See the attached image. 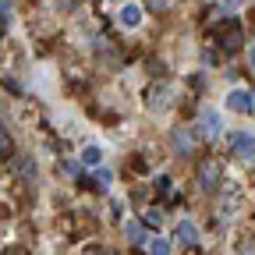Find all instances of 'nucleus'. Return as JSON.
Returning <instances> with one entry per match:
<instances>
[{
    "label": "nucleus",
    "mask_w": 255,
    "mask_h": 255,
    "mask_svg": "<svg viewBox=\"0 0 255 255\" xmlns=\"http://www.w3.org/2000/svg\"><path fill=\"white\" fill-rule=\"evenodd\" d=\"M223 131V121H220V114L213 110V107H206L202 114H199V135L202 138H216Z\"/></svg>",
    "instance_id": "1"
},
{
    "label": "nucleus",
    "mask_w": 255,
    "mask_h": 255,
    "mask_svg": "<svg viewBox=\"0 0 255 255\" xmlns=\"http://www.w3.org/2000/svg\"><path fill=\"white\" fill-rule=\"evenodd\" d=\"M199 188L202 191H216L220 188V167H216V159H202V163H199Z\"/></svg>",
    "instance_id": "2"
},
{
    "label": "nucleus",
    "mask_w": 255,
    "mask_h": 255,
    "mask_svg": "<svg viewBox=\"0 0 255 255\" xmlns=\"http://www.w3.org/2000/svg\"><path fill=\"white\" fill-rule=\"evenodd\" d=\"M231 152H234L238 159H255V135H252V131H238V135L231 138Z\"/></svg>",
    "instance_id": "3"
},
{
    "label": "nucleus",
    "mask_w": 255,
    "mask_h": 255,
    "mask_svg": "<svg viewBox=\"0 0 255 255\" xmlns=\"http://www.w3.org/2000/svg\"><path fill=\"white\" fill-rule=\"evenodd\" d=\"M227 107H231V110H238V114L255 110V96H252V89H234V92L227 96Z\"/></svg>",
    "instance_id": "4"
},
{
    "label": "nucleus",
    "mask_w": 255,
    "mask_h": 255,
    "mask_svg": "<svg viewBox=\"0 0 255 255\" xmlns=\"http://www.w3.org/2000/svg\"><path fill=\"white\" fill-rule=\"evenodd\" d=\"M174 238H177V245H184V248H195V245H199V227H195V223H188V220H181L177 227H174Z\"/></svg>",
    "instance_id": "5"
},
{
    "label": "nucleus",
    "mask_w": 255,
    "mask_h": 255,
    "mask_svg": "<svg viewBox=\"0 0 255 255\" xmlns=\"http://www.w3.org/2000/svg\"><path fill=\"white\" fill-rule=\"evenodd\" d=\"M117 21H121L124 28H138V25H142V7H138V4H121Z\"/></svg>",
    "instance_id": "6"
},
{
    "label": "nucleus",
    "mask_w": 255,
    "mask_h": 255,
    "mask_svg": "<svg viewBox=\"0 0 255 255\" xmlns=\"http://www.w3.org/2000/svg\"><path fill=\"white\" fill-rule=\"evenodd\" d=\"M238 199H241V191H238V188H227V195H223V209H220V220H223V223L238 213Z\"/></svg>",
    "instance_id": "7"
},
{
    "label": "nucleus",
    "mask_w": 255,
    "mask_h": 255,
    "mask_svg": "<svg viewBox=\"0 0 255 255\" xmlns=\"http://www.w3.org/2000/svg\"><path fill=\"white\" fill-rule=\"evenodd\" d=\"M14 177L36 181V159H32V156H18V163H14Z\"/></svg>",
    "instance_id": "8"
},
{
    "label": "nucleus",
    "mask_w": 255,
    "mask_h": 255,
    "mask_svg": "<svg viewBox=\"0 0 255 255\" xmlns=\"http://www.w3.org/2000/svg\"><path fill=\"white\" fill-rule=\"evenodd\" d=\"M167 103H170V89L167 85H159V89L149 92V110H163Z\"/></svg>",
    "instance_id": "9"
},
{
    "label": "nucleus",
    "mask_w": 255,
    "mask_h": 255,
    "mask_svg": "<svg viewBox=\"0 0 255 255\" xmlns=\"http://www.w3.org/2000/svg\"><path fill=\"white\" fill-rule=\"evenodd\" d=\"M82 163H85V167H100V163H103V149H100V145H85V149H82Z\"/></svg>",
    "instance_id": "10"
},
{
    "label": "nucleus",
    "mask_w": 255,
    "mask_h": 255,
    "mask_svg": "<svg viewBox=\"0 0 255 255\" xmlns=\"http://www.w3.org/2000/svg\"><path fill=\"white\" fill-rule=\"evenodd\" d=\"M124 234L131 238V245H145V234H142V223L138 220H124Z\"/></svg>",
    "instance_id": "11"
},
{
    "label": "nucleus",
    "mask_w": 255,
    "mask_h": 255,
    "mask_svg": "<svg viewBox=\"0 0 255 255\" xmlns=\"http://www.w3.org/2000/svg\"><path fill=\"white\" fill-rule=\"evenodd\" d=\"M174 152H181V156L191 152V135L184 131V128H177V131H174Z\"/></svg>",
    "instance_id": "12"
},
{
    "label": "nucleus",
    "mask_w": 255,
    "mask_h": 255,
    "mask_svg": "<svg viewBox=\"0 0 255 255\" xmlns=\"http://www.w3.org/2000/svg\"><path fill=\"white\" fill-rule=\"evenodd\" d=\"M145 248H149V255H170V241L167 238H145Z\"/></svg>",
    "instance_id": "13"
},
{
    "label": "nucleus",
    "mask_w": 255,
    "mask_h": 255,
    "mask_svg": "<svg viewBox=\"0 0 255 255\" xmlns=\"http://www.w3.org/2000/svg\"><path fill=\"white\" fill-rule=\"evenodd\" d=\"M11 152H14V138L7 135V128L0 124V159H7Z\"/></svg>",
    "instance_id": "14"
},
{
    "label": "nucleus",
    "mask_w": 255,
    "mask_h": 255,
    "mask_svg": "<svg viewBox=\"0 0 255 255\" xmlns=\"http://www.w3.org/2000/svg\"><path fill=\"white\" fill-rule=\"evenodd\" d=\"M110 181H114V174H110V170H96V174H92V188H96V191H107V188H110Z\"/></svg>",
    "instance_id": "15"
},
{
    "label": "nucleus",
    "mask_w": 255,
    "mask_h": 255,
    "mask_svg": "<svg viewBox=\"0 0 255 255\" xmlns=\"http://www.w3.org/2000/svg\"><path fill=\"white\" fill-rule=\"evenodd\" d=\"M0 21H11V0H0Z\"/></svg>",
    "instance_id": "16"
},
{
    "label": "nucleus",
    "mask_w": 255,
    "mask_h": 255,
    "mask_svg": "<svg viewBox=\"0 0 255 255\" xmlns=\"http://www.w3.org/2000/svg\"><path fill=\"white\" fill-rule=\"evenodd\" d=\"M238 255H255V241H245V245L238 248Z\"/></svg>",
    "instance_id": "17"
},
{
    "label": "nucleus",
    "mask_w": 255,
    "mask_h": 255,
    "mask_svg": "<svg viewBox=\"0 0 255 255\" xmlns=\"http://www.w3.org/2000/svg\"><path fill=\"white\" fill-rule=\"evenodd\" d=\"M145 4H149V7H152V11H163V7H167V4H170V0H145Z\"/></svg>",
    "instance_id": "18"
},
{
    "label": "nucleus",
    "mask_w": 255,
    "mask_h": 255,
    "mask_svg": "<svg viewBox=\"0 0 255 255\" xmlns=\"http://www.w3.org/2000/svg\"><path fill=\"white\" fill-rule=\"evenodd\" d=\"M145 223H152V227H156V223H159V213H156V209H149V213H145Z\"/></svg>",
    "instance_id": "19"
},
{
    "label": "nucleus",
    "mask_w": 255,
    "mask_h": 255,
    "mask_svg": "<svg viewBox=\"0 0 255 255\" xmlns=\"http://www.w3.org/2000/svg\"><path fill=\"white\" fill-rule=\"evenodd\" d=\"M248 68L255 71V46H248Z\"/></svg>",
    "instance_id": "20"
},
{
    "label": "nucleus",
    "mask_w": 255,
    "mask_h": 255,
    "mask_svg": "<svg viewBox=\"0 0 255 255\" xmlns=\"http://www.w3.org/2000/svg\"><path fill=\"white\" fill-rule=\"evenodd\" d=\"M238 4H241V0H227V7H238Z\"/></svg>",
    "instance_id": "21"
}]
</instances>
